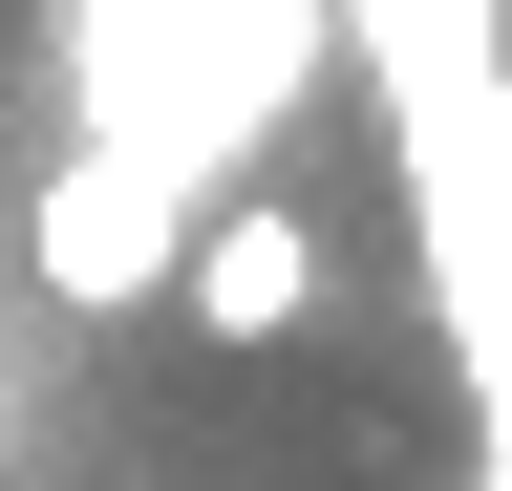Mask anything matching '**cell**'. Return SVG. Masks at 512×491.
Wrapping results in <instances>:
<instances>
[{
  "label": "cell",
  "instance_id": "1",
  "mask_svg": "<svg viewBox=\"0 0 512 491\" xmlns=\"http://www.w3.org/2000/svg\"><path fill=\"white\" fill-rule=\"evenodd\" d=\"M171 257H192V193L128 171V150H64L43 193H22V278L86 299V321H107V299H171Z\"/></svg>",
  "mask_w": 512,
  "mask_h": 491
},
{
  "label": "cell",
  "instance_id": "2",
  "mask_svg": "<svg viewBox=\"0 0 512 491\" xmlns=\"http://www.w3.org/2000/svg\"><path fill=\"white\" fill-rule=\"evenodd\" d=\"M171 299H192V342H299L320 321V214H278V193H235V214H192V257H171Z\"/></svg>",
  "mask_w": 512,
  "mask_h": 491
}]
</instances>
